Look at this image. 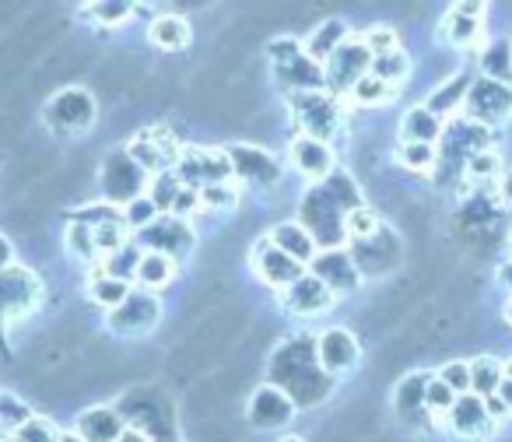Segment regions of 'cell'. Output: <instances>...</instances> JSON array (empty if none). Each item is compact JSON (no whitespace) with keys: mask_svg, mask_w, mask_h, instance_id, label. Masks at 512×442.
I'll list each match as a JSON object with an SVG mask.
<instances>
[{"mask_svg":"<svg viewBox=\"0 0 512 442\" xmlns=\"http://www.w3.org/2000/svg\"><path fill=\"white\" fill-rule=\"evenodd\" d=\"M463 109H467V120L481 123V127H498L512 116V85L484 74V78L470 81Z\"/></svg>","mask_w":512,"mask_h":442,"instance_id":"cell-1","label":"cell"},{"mask_svg":"<svg viewBox=\"0 0 512 442\" xmlns=\"http://www.w3.org/2000/svg\"><path fill=\"white\" fill-rule=\"evenodd\" d=\"M446 425L453 428L460 439L481 442V439H488V435L495 432L498 421L491 418L488 400H484V397H477V393H460V397H456V404L449 407Z\"/></svg>","mask_w":512,"mask_h":442,"instance_id":"cell-2","label":"cell"},{"mask_svg":"<svg viewBox=\"0 0 512 442\" xmlns=\"http://www.w3.org/2000/svg\"><path fill=\"white\" fill-rule=\"evenodd\" d=\"M372 67V53L365 43H344L341 50L330 53V88H355Z\"/></svg>","mask_w":512,"mask_h":442,"instance_id":"cell-3","label":"cell"},{"mask_svg":"<svg viewBox=\"0 0 512 442\" xmlns=\"http://www.w3.org/2000/svg\"><path fill=\"white\" fill-rule=\"evenodd\" d=\"M253 267H256V274L267 281V285H278V288L281 285H292V281L299 278V260H292L285 250H278L271 239L256 246Z\"/></svg>","mask_w":512,"mask_h":442,"instance_id":"cell-4","label":"cell"},{"mask_svg":"<svg viewBox=\"0 0 512 442\" xmlns=\"http://www.w3.org/2000/svg\"><path fill=\"white\" fill-rule=\"evenodd\" d=\"M158 320V302L151 295H127L113 313V327L120 334H144Z\"/></svg>","mask_w":512,"mask_h":442,"instance_id":"cell-5","label":"cell"},{"mask_svg":"<svg viewBox=\"0 0 512 442\" xmlns=\"http://www.w3.org/2000/svg\"><path fill=\"white\" fill-rule=\"evenodd\" d=\"M285 302L292 313H323V309L334 302V292H330L320 278H302L299 274V278L288 285Z\"/></svg>","mask_w":512,"mask_h":442,"instance_id":"cell-6","label":"cell"},{"mask_svg":"<svg viewBox=\"0 0 512 442\" xmlns=\"http://www.w3.org/2000/svg\"><path fill=\"white\" fill-rule=\"evenodd\" d=\"M292 162L299 165V172L309 179H320L334 169V155H330V148L320 137H299V141L292 144Z\"/></svg>","mask_w":512,"mask_h":442,"instance_id":"cell-7","label":"cell"},{"mask_svg":"<svg viewBox=\"0 0 512 442\" xmlns=\"http://www.w3.org/2000/svg\"><path fill=\"white\" fill-rule=\"evenodd\" d=\"M50 123L60 130H78L92 123V102L81 92H60L50 106Z\"/></svg>","mask_w":512,"mask_h":442,"instance_id":"cell-8","label":"cell"},{"mask_svg":"<svg viewBox=\"0 0 512 442\" xmlns=\"http://www.w3.org/2000/svg\"><path fill=\"white\" fill-rule=\"evenodd\" d=\"M320 358L327 372H344L358 362V341L348 330H327L320 341Z\"/></svg>","mask_w":512,"mask_h":442,"instance_id":"cell-9","label":"cell"},{"mask_svg":"<svg viewBox=\"0 0 512 442\" xmlns=\"http://www.w3.org/2000/svg\"><path fill=\"white\" fill-rule=\"evenodd\" d=\"M29 299H36V281L25 271H8L0 274V316L22 313L29 306Z\"/></svg>","mask_w":512,"mask_h":442,"instance_id":"cell-10","label":"cell"},{"mask_svg":"<svg viewBox=\"0 0 512 442\" xmlns=\"http://www.w3.org/2000/svg\"><path fill=\"white\" fill-rule=\"evenodd\" d=\"M442 134V116L432 113L428 106L407 109L404 123H400V137L404 141H421V144H435Z\"/></svg>","mask_w":512,"mask_h":442,"instance_id":"cell-11","label":"cell"},{"mask_svg":"<svg viewBox=\"0 0 512 442\" xmlns=\"http://www.w3.org/2000/svg\"><path fill=\"white\" fill-rule=\"evenodd\" d=\"M271 243L278 246V250H285L292 260H299V264L313 260V253H316L313 236H309L302 225H295V221H285V225H278V229L271 232Z\"/></svg>","mask_w":512,"mask_h":442,"instance_id":"cell-12","label":"cell"},{"mask_svg":"<svg viewBox=\"0 0 512 442\" xmlns=\"http://www.w3.org/2000/svg\"><path fill=\"white\" fill-rule=\"evenodd\" d=\"M316 271H320V281L330 288V292H348V288H355V281H358L355 260L344 257V253L320 257L316 260Z\"/></svg>","mask_w":512,"mask_h":442,"instance_id":"cell-13","label":"cell"},{"mask_svg":"<svg viewBox=\"0 0 512 442\" xmlns=\"http://www.w3.org/2000/svg\"><path fill=\"white\" fill-rule=\"evenodd\" d=\"M78 435L85 442H113L120 439V418L106 407H95L78 418Z\"/></svg>","mask_w":512,"mask_h":442,"instance_id":"cell-14","label":"cell"},{"mask_svg":"<svg viewBox=\"0 0 512 442\" xmlns=\"http://www.w3.org/2000/svg\"><path fill=\"white\" fill-rule=\"evenodd\" d=\"M502 379H505V365L495 355H477L470 362V393H477V397H491Z\"/></svg>","mask_w":512,"mask_h":442,"instance_id":"cell-15","label":"cell"},{"mask_svg":"<svg viewBox=\"0 0 512 442\" xmlns=\"http://www.w3.org/2000/svg\"><path fill=\"white\" fill-rule=\"evenodd\" d=\"M151 43H155L158 50L179 53V50H186V43H190V29H186L183 18L165 15V18H158V22L151 25Z\"/></svg>","mask_w":512,"mask_h":442,"instance_id":"cell-16","label":"cell"},{"mask_svg":"<svg viewBox=\"0 0 512 442\" xmlns=\"http://www.w3.org/2000/svg\"><path fill=\"white\" fill-rule=\"evenodd\" d=\"M134 278L141 281L144 288H165L172 281V257H169V253H162V250L144 253V257L137 260Z\"/></svg>","mask_w":512,"mask_h":442,"instance_id":"cell-17","label":"cell"},{"mask_svg":"<svg viewBox=\"0 0 512 442\" xmlns=\"http://www.w3.org/2000/svg\"><path fill=\"white\" fill-rule=\"evenodd\" d=\"M190 165H197V179H207V183H218L228 172V158L221 151H204V148L186 151L183 169H190Z\"/></svg>","mask_w":512,"mask_h":442,"instance_id":"cell-18","label":"cell"},{"mask_svg":"<svg viewBox=\"0 0 512 442\" xmlns=\"http://www.w3.org/2000/svg\"><path fill=\"white\" fill-rule=\"evenodd\" d=\"M123 169V158H113V169L106 172V193L113 200H130L141 186V165H134L130 172H120Z\"/></svg>","mask_w":512,"mask_h":442,"instance_id":"cell-19","label":"cell"},{"mask_svg":"<svg viewBox=\"0 0 512 442\" xmlns=\"http://www.w3.org/2000/svg\"><path fill=\"white\" fill-rule=\"evenodd\" d=\"M442 39H449L453 46H470L481 39V18H470V15H449L446 22H442Z\"/></svg>","mask_w":512,"mask_h":442,"instance_id":"cell-20","label":"cell"},{"mask_svg":"<svg viewBox=\"0 0 512 442\" xmlns=\"http://www.w3.org/2000/svg\"><path fill=\"white\" fill-rule=\"evenodd\" d=\"M467 92H470V78L446 81V85H442L439 92H435L432 99H428V109H432V113H439V116L456 113V109H460V102L467 99Z\"/></svg>","mask_w":512,"mask_h":442,"instance_id":"cell-21","label":"cell"},{"mask_svg":"<svg viewBox=\"0 0 512 442\" xmlns=\"http://www.w3.org/2000/svg\"><path fill=\"white\" fill-rule=\"evenodd\" d=\"M235 165H239L242 176H253V179H264V183H274L278 179V169L267 155H260L256 148H239L235 151Z\"/></svg>","mask_w":512,"mask_h":442,"instance_id":"cell-22","label":"cell"},{"mask_svg":"<svg viewBox=\"0 0 512 442\" xmlns=\"http://www.w3.org/2000/svg\"><path fill=\"white\" fill-rule=\"evenodd\" d=\"M344 39V29L341 22H323L320 29H316V36L306 43V53L313 60H330V53L337 50V43Z\"/></svg>","mask_w":512,"mask_h":442,"instance_id":"cell-23","label":"cell"},{"mask_svg":"<svg viewBox=\"0 0 512 442\" xmlns=\"http://www.w3.org/2000/svg\"><path fill=\"white\" fill-rule=\"evenodd\" d=\"M502 158L495 155V151H488V148H481V151H474L470 155V162H467V176L474 179V183H491L495 179L498 183V176H502Z\"/></svg>","mask_w":512,"mask_h":442,"instance_id":"cell-24","label":"cell"},{"mask_svg":"<svg viewBox=\"0 0 512 442\" xmlns=\"http://www.w3.org/2000/svg\"><path fill=\"white\" fill-rule=\"evenodd\" d=\"M456 397H460V393H456L453 386L442 383L439 376H432V379H428V386H425V411H432L435 418H446L449 407L456 404Z\"/></svg>","mask_w":512,"mask_h":442,"instance_id":"cell-25","label":"cell"},{"mask_svg":"<svg viewBox=\"0 0 512 442\" xmlns=\"http://www.w3.org/2000/svg\"><path fill=\"white\" fill-rule=\"evenodd\" d=\"M407 71H411V64H407V57L400 50H390V53H383V57H372V74L390 81V85H400V81L407 78Z\"/></svg>","mask_w":512,"mask_h":442,"instance_id":"cell-26","label":"cell"},{"mask_svg":"<svg viewBox=\"0 0 512 442\" xmlns=\"http://www.w3.org/2000/svg\"><path fill=\"white\" fill-rule=\"evenodd\" d=\"M484 74L498 81H509L512 78V43H495L484 50Z\"/></svg>","mask_w":512,"mask_h":442,"instance_id":"cell-27","label":"cell"},{"mask_svg":"<svg viewBox=\"0 0 512 442\" xmlns=\"http://www.w3.org/2000/svg\"><path fill=\"white\" fill-rule=\"evenodd\" d=\"M400 165L404 169H414V172H428L435 162V144H421V141H404L397 151Z\"/></svg>","mask_w":512,"mask_h":442,"instance_id":"cell-28","label":"cell"},{"mask_svg":"<svg viewBox=\"0 0 512 442\" xmlns=\"http://www.w3.org/2000/svg\"><path fill=\"white\" fill-rule=\"evenodd\" d=\"M351 92H355V99L362 102V106H383L386 99H393V85L383 78H376V74H365Z\"/></svg>","mask_w":512,"mask_h":442,"instance_id":"cell-29","label":"cell"},{"mask_svg":"<svg viewBox=\"0 0 512 442\" xmlns=\"http://www.w3.org/2000/svg\"><path fill=\"white\" fill-rule=\"evenodd\" d=\"M425 386H428V376H407L397 390V411L414 414L418 407H425Z\"/></svg>","mask_w":512,"mask_h":442,"instance_id":"cell-30","label":"cell"},{"mask_svg":"<svg viewBox=\"0 0 512 442\" xmlns=\"http://www.w3.org/2000/svg\"><path fill=\"white\" fill-rule=\"evenodd\" d=\"M92 299L102 302V306H116V302L127 299V285H123V278L109 274V278H99L92 285Z\"/></svg>","mask_w":512,"mask_h":442,"instance_id":"cell-31","label":"cell"},{"mask_svg":"<svg viewBox=\"0 0 512 442\" xmlns=\"http://www.w3.org/2000/svg\"><path fill=\"white\" fill-rule=\"evenodd\" d=\"M439 379L453 386L456 393H470V362H463V358H453V362H446L439 369Z\"/></svg>","mask_w":512,"mask_h":442,"instance_id":"cell-32","label":"cell"},{"mask_svg":"<svg viewBox=\"0 0 512 442\" xmlns=\"http://www.w3.org/2000/svg\"><path fill=\"white\" fill-rule=\"evenodd\" d=\"M348 232L358 239H372L379 232V218L369 211V207H355V211L348 214Z\"/></svg>","mask_w":512,"mask_h":442,"instance_id":"cell-33","label":"cell"},{"mask_svg":"<svg viewBox=\"0 0 512 442\" xmlns=\"http://www.w3.org/2000/svg\"><path fill=\"white\" fill-rule=\"evenodd\" d=\"M130 8H134V0H95L92 4V15L99 18V22H123V18L130 15Z\"/></svg>","mask_w":512,"mask_h":442,"instance_id":"cell-34","label":"cell"},{"mask_svg":"<svg viewBox=\"0 0 512 442\" xmlns=\"http://www.w3.org/2000/svg\"><path fill=\"white\" fill-rule=\"evenodd\" d=\"M18 442H57V428L46 418H29L18 428Z\"/></svg>","mask_w":512,"mask_h":442,"instance_id":"cell-35","label":"cell"},{"mask_svg":"<svg viewBox=\"0 0 512 442\" xmlns=\"http://www.w3.org/2000/svg\"><path fill=\"white\" fill-rule=\"evenodd\" d=\"M67 243H71V250L81 253V257H95V253H99V246H95V229H88V225H71Z\"/></svg>","mask_w":512,"mask_h":442,"instance_id":"cell-36","label":"cell"},{"mask_svg":"<svg viewBox=\"0 0 512 442\" xmlns=\"http://www.w3.org/2000/svg\"><path fill=\"white\" fill-rule=\"evenodd\" d=\"M0 421L11 428H22L25 421H29V411H25V404L18 397H11V393H0Z\"/></svg>","mask_w":512,"mask_h":442,"instance_id":"cell-37","label":"cell"},{"mask_svg":"<svg viewBox=\"0 0 512 442\" xmlns=\"http://www.w3.org/2000/svg\"><path fill=\"white\" fill-rule=\"evenodd\" d=\"M365 46H369V53H376V57H383V53L397 50V32L386 29V25H376V29L365 36Z\"/></svg>","mask_w":512,"mask_h":442,"instance_id":"cell-38","label":"cell"},{"mask_svg":"<svg viewBox=\"0 0 512 442\" xmlns=\"http://www.w3.org/2000/svg\"><path fill=\"white\" fill-rule=\"evenodd\" d=\"M204 200L207 207H232L235 204V193L228 190V186H221V183H207L204 186Z\"/></svg>","mask_w":512,"mask_h":442,"instance_id":"cell-39","label":"cell"},{"mask_svg":"<svg viewBox=\"0 0 512 442\" xmlns=\"http://www.w3.org/2000/svg\"><path fill=\"white\" fill-rule=\"evenodd\" d=\"M456 15H470V18H484L488 11V0H453Z\"/></svg>","mask_w":512,"mask_h":442,"instance_id":"cell-40","label":"cell"},{"mask_svg":"<svg viewBox=\"0 0 512 442\" xmlns=\"http://www.w3.org/2000/svg\"><path fill=\"white\" fill-rule=\"evenodd\" d=\"M155 200H141V204H130V221H137V225H144V221L155 214Z\"/></svg>","mask_w":512,"mask_h":442,"instance_id":"cell-41","label":"cell"},{"mask_svg":"<svg viewBox=\"0 0 512 442\" xmlns=\"http://www.w3.org/2000/svg\"><path fill=\"white\" fill-rule=\"evenodd\" d=\"M498 197H502L505 207H512V169H505L502 176H498Z\"/></svg>","mask_w":512,"mask_h":442,"instance_id":"cell-42","label":"cell"},{"mask_svg":"<svg viewBox=\"0 0 512 442\" xmlns=\"http://www.w3.org/2000/svg\"><path fill=\"white\" fill-rule=\"evenodd\" d=\"M495 278H498V285H502L505 292L512 295V257H509V260H502V264H498Z\"/></svg>","mask_w":512,"mask_h":442,"instance_id":"cell-43","label":"cell"},{"mask_svg":"<svg viewBox=\"0 0 512 442\" xmlns=\"http://www.w3.org/2000/svg\"><path fill=\"white\" fill-rule=\"evenodd\" d=\"M197 193H190V190H179L176 193V200H172V207H176V211H190V207H197Z\"/></svg>","mask_w":512,"mask_h":442,"instance_id":"cell-44","label":"cell"},{"mask_svg":"<svg viewBox=\"0 0 512 442\" xmlns=\"http://www.w3.org/2000/svg\"><path fill=\"white\" fill-rule=\"evenodd\" d=\"M495 397L505 404V411L512 414V376H505L502 383H498V390H495Z\"/></svg>","mask_w":512,"mask_h":442,"instance_id":"cell-45","label":"cell"},{"mask_svg":"<svg viewBox=\"0 0 512 442\" xmlns=\"http://www.w3.org/2000/svg\"><path fill=\"white\" fill-rule=\"evenodd\" d=\"M120 442H148V439H144L141 432H123V435H120Z\"/></svg>","mask_w":512,"mask_h":442,"instance_id":"cell-46","label":"cell"},{"mask_svg":"<svg viewBox=\"0 0 512 442\" xmlns=\"http://www.w3.org/2000/svg\"><path fill=\"white\" fill-rule=\"evenodd\" d=\"M502 316H505V323H509V327H512V295H509V302H505Z\"/></svg>","mask_w":512,"mask_h":442,"instance_id":"cell-47","label":"cell"},{"mask_svg":"<svg viewBox=\"0 0 512 442\" xmlns=\"http://www.w3.org/2000/svg\"><path fill=\"white\" fill-rule=\"evenodd\" d=\"M505 376H512V358H509V362H505Z\"/></svg>","mask_w":512,"mask_h":442,"instance_id":"cell-48","label":"cell"},{"mask_svg":"<svg viewBox=\"0 0 512 442\" xmlns=\"http://www.w3.org/2000/svg\"><path fill=\"white\" fill-rule=\"evenodd\" d=\"M64 442H85V439H81V435H71V439H64Z\"/></svg>","mask_w":512,"mask_h":442,"instance_id":"cell-49","label":"cell"},{"mask_svg":"<svg viewBox=\"0 0 512 442\" xmlns=\"http://www.w3.org/2000/svg\"><path fill=\"white\" fill-rule=\"evenodd\" d=\"M4 428H8V425H4V421H0V442H4Z\"/></svg>","mask_w":512,"mask_h":442,"instance_id":"cell-50","label":"cell"},{"mask_svg":"<svg viewBox=\"0 0 512 442\" xmlns=\"http://www.w3.org/2000/svg\"><path fill=\"white\" fill-rule=\"evenodd\" d=\"M285 442H302V439H285Z\"/></svg>","mask_w":512,"mask_h":442,"instance_id":"cell-51","label":"cell"}]
</instances>
